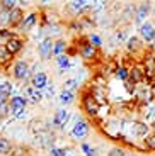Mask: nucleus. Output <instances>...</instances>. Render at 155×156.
Segmentation results:
<instances>
[{
    "mask_svg": "<svg viewBox=\"0 0 155 156\" xmlns=\"http://www.w3.org/2000/svg\"><path fill=\"white\" fill-rule=\"evenodd\" d=\"M9 107H10V115H14L16 119H24L27 100L24 98V95H14L9 100Z\"/></svg>",
    "mask_w": 155,
    "mask_h": 156,
    "instance_id": "obj_1",
    "label": "nucleus"
},
{
    "mask_svg": "<svg viewBox=\"0 0 155 156\" xmlns=\"http://www.w3.org/2000/svg\"><path fill=\"white\" fill-rule=\"evenodd\" d=\"M90 133V126H89V121H85V119H77V122H75L74 129H72V137L77 141H82V139H85L87 136H89Z\"/></svg>",
    "mask_w": 155,
    "mask_h": 156,
    "instance_id": "obj_2",
    "label": "nucleus"
},
{
    "mask_svg": "<svg viewBox=\"0 0 155 156\" xmlns=\"http://www.w3.org/2000/svg\"><path fill=\"white\" fill-rule=\"evenodd\" d=\"M12 75H14V78L16 80H21V82H24V80H27V78L31 76V68H29V63L27 61H16L14 63V66H12Z\"/></svg>",
    "mask_w": 155,
    "mask_h": 156,
    "instance_id": "obj_3",
    "label": "nucleus"
},
{
    "mask_svg": "<svg viewBox=\"0 0 155 156\" xmlns=\"http://www.w3.org/2000/svg\"><path fill=\"white\" fill-rule=\"evenodd\" d=\"M82 105H84V110H85L89 115H92V117L99 115L101 105H99L97 100L92 97V94H85V95H84V98H82Z\"/></svg>",
    "mask_w": 155,
    "mask_h": 156,
    "instance_id": "obj_4",
    "label": "nucleus"
},
{
    "mask_svg": "<svg viewBox=\"0 0 155 156\" xmlns=\"http://www.w3.org/2000/svg\"><path fill=\"white\" fill-rule=\"evenodd\" d=\"M22 92H24V98L27 100V104H34V105H36V104H39V102L44 98L43 92H41V90H38V88H34L31 83L24 87Z\"/></svg>",
    "mask_w": 155,
    "mask_h": 156,
    "instance_id": "obj_5",
    "label": "nucleus"
},
{
    "mask_svg": "<svg viewBox=\"0 0 155 156\" xmlns=\"http://www.w3.org/2000/svg\"><path fill=\"white\" fill-rule=\"evenodd\" d=\"M78 53H80V56L85 59V61H90V59L97 58V49L89 43V41H87V39H82V41H80Z\"/></svg>",
    "mask_w": 155,
    "mask_h": 156,
    "instance_id": "obj_6",
    "label": "nucleus"
},
{
    "mask_svg": "<svg viewBox=\"0 0 155 156\" xmlns=\"http://www.w3.org/2000/svg\"><path fill=\"white\" fill-rule=\"evenodd\" d=\"M53 44H55V41L51 37L43 39L38 46V55L43 59H51V56H53Z\"/></svg>",
    "mask_w": 155,
    "mask_h": 156,
    "instance_id": "obj_7",
    "label": "nucleus"
},
{
    "mask_svg": "<svg viewBox=\"0 0 155 156\" xmlns=\"http://www.w3.org/2000/svg\"><path fill=\"white\" fill-rule=\"evenodd\" d=\"M68 119H70V112L65 109V107H62V109H58L56 112H55L53 119H51V124H53V127L62 129V127H65V126H66Z\"/></svg>",
    "mask_w": 155,
    "mask_h": 156,
    "instance_id": "obj_8",
    "label": "nucleus"
},
{
    "mask_svg": "<svg viewBox=\"0 0 155 156\" xmlns=\"http://www.w3.org/2000/svg\"><path fill=\"white\" fill-rule=\"evenodd\" d=\"M140 36L145 43H153L155 41V27L152 22H143L140 26Z\"/></svg>",
    "mask_w": 155,
    "mask_h": 156,
    "instance_id": "obj_9",
    "label": "nucleus"
},
{
    "mask_svg": "<svg viewBox=\"0 0 155 156\" xmlns=\"http://www.w3.org/2000/svg\"><path fill=\"white\" fill-rule=\"evenodd\" d=\"M24 17H26L24 16V10L19 7H16L14 10L9 12V26H10V27H19L21 22L24 20Z\"/></svg>",
    "mask_w": 155,
    "mask_h": 156,
    "instance_id": "obj_10",
    "label": "nucleus"
},
{
    "mask_svg": "<svg viewBox=\"0 0 155 156\" xmlns=\"http://www.w3.org/2000/svg\"><path fill=\"white\" fill-rule=\"evenodd\" d=\"M133 136H138V137H145L150 131V126L145 124V122H140V121H133L131 122V127H130Z\"/></svg>",
    "mask_w": 155,
    "mask_h": 156,
    "instance_id": "obj_11",
    "label": "nucleus"
},
{
    "mask_svg": "<svg viewBox=\"0 0 155 156\" xmlns=\"http://www.w3.org/2000/svg\"><path fill=\"white\" fill-rule=\"evenodd\" d=\"M5 48H7L9 51H10V55H17V53H21L24 48V41L21 37H17V36H14L12 39H9V41H5Z\"/></svg>",
    "mask_w": 155,
    "mask_h": 156,
    "instance_id": "obj_12",
    "label": "nucleus"
},
{
    "mask_svg": "<svg viewBox=\"0 0 155 156\" xmlns=\"http://www.w3.org/2000/svg\"><path fill=\"white\" fill-rule=\"evenodd\" d=\"M48 83H50L48 82V75L43 73V71H38L31 76V85L38 90H43L44 87H48Z\"/></svg>",
    "mask_w": 155,
    "mask_h": 156,
    "instance_id": "obj_13",
    "label": "nucleus"
},
{
    "mask_svg": "<svg viewBox=\"0 0 155 156\" xmlns=\"http://www.w3.org/2000/svg\"><path fill=\"white\" fill-rule=\"evenodd\" d=\"M53 141H55V136H53L51 131H44V133L36 134V143H38L41 148H51Z\"/></svg>",
    "mask_w": 155,
    "mask_h": 156,
    "instance_id": "obj_14",
    "label": "nucleus"
},
{
    "mask_svg": "<svg viewBox=\"0 0 155 156\" xmlns=\"http://www.w3.org/2000/svg\"><path fill=\"white\" fill-rule=\"evenodd\" d=\"M130 80H131L135 85H140V83L145 80V71H143V66H140V65H135V66L130 68Z\"/></svg>",
    "mask_w": 155,
    "mask_h": 156,
    "instance_id": "obj_15",
    "label": "nucleus"
},
{
    "mask_svg": "<svg viewBox=\"0 0 155 156\" xmlns=\"http://www.w3.org/2000/svg\"><path fill=\"white\" fill-rule=\"evenodd\" d=\"M36 22H38V14H36V12H31V14H27V16L24 17V20L21 22L19 29L22 32H27V31H31V29L34 27Z\"/></svg>",
    "mask_w": 155,
    "mask_h": 156,
    "instance_id": "obj_16",
    "label": "nucleus"
},
{
    "mask_svg": "<svg viewBox=\"0 0 155 156\" xmlns=\"http://www.w3.org/2000/svg\"><path fill=\"white\" fill-rule=\"evenodd\" d=\"M145 78H153L155 76V56L153 55H148L145 56Z\"/></svg>",
    "mask_w": 155,
    "mask_h": 156,
    "instance_id": "obj_17",
    "label": "nucleus"
},
{
    "mask_svg": "<svg viewBox=\"0 0 155 156\" xmlns=\"http://www.w3.org/2000/svg\"><path fill=\"white\" fill-rule=\"evenodd\" d=\"M136 97L140 98V102L142 104H148V102H152V98H153V94H152V88L150 87H140L138 90H136Z\"/></svg>",
    "mask_w": 155,
    "mask_h": 156,
    "instance_id": "obj_18",
    "label": "nucleus"
},
{
    "mask_svg": "<svg viewBox=\"0 0 155 156\" xmlns=\"http://www.w3.org/2000/svg\"><path fill=\"white\" fill-rule=\"evenodd\" d=\"M89 7H90V2H87V0H74V2H68V9L74 14H80V12H84Z\"/></svg>",
    "mask_w": 155,
    "mask_h": 156,
    "instance_id": "obj_19",
    "label": "nucleus"
},
{
    "mask_svg": "<svg viewBox=\"0 0 155 156\" xmlns=\"http://www.w3.org/2000/svg\"><path fill=\"white\" fill-rule=\"evenodd\" d=\"M148 12H150V4H140L138 5V9H136V22L142 26V24L145 22V19H147V16H148Z\"/></svg>",
    "mask_w": 155,
    "mask_h": 156,
    "instance_id": "obj_20",
    "label": "nucleus"
},
{
    "mask_svg": "<svg viewBox=\"0 0 155 156\" xmlns=\"http://www.w3.org/2000/svg\"><path fill=\"white\" fill-rule=\"evenodd\" d=\"M58 98H60V104H62L63 107L72 105V104L75 102V92H70V90H65V88H63L62 92H60Z\"/></svg>",
    "mask_w": 155,
    "mask_h": 156,
    "instance_id": "obj_21",
    "label": "nucleus"
},
{
    "mask_svg": "<svg viewBox=\"0 0 155 156\" xmlns=\"http://www.w3.org/2000/svg\"><path fill=\"white\" fill-rule=\"evenodd\" d=\"M12 94V83L10 82H2L0 83V102H9Z\"/></svg>",
    "mask_w": 155,
    "mask_h": 156,
    "instance_id": "obj_22",
    "label": "nucleus"
},
{
    "mask_svg": "<svg viewBox=\"0 0 155 156\" xmlns=\"http://www.w3.org/2000/svg\"><path fill=\"white\" fill-rule=\"evenodd\" d=\"M66 49H68V44H66V41L58 39V41H55V44H53V56L56 58V56L66 55Z\"/></svg>",
    "mask_w": 155,
    "mask_h": 156,
    "instance_id": "obj_23",
    "label": "nucleus"
},
{
    "mask_svg": "<svg viewBox=\"0 0 155 156\" xmlns=\"http://www.w3.org/2000/svg\"><path fill=\"white\" fill-rule=\"evenodd\" d=\"M126 48H128L130 53H138V51L143 49V44H142V41H140L138 37H128V41H126Z\"/></svg>",
    "mask_w": 155,
    "mask_h": 156,
    "instance_id": "obj_24",
    "label": "nucleus"
},
{
    "mask_svg": "<svg viewBox=\"0 0 155 156\" xmlns=\"http://www.w3.org/2000/svg\"><path fill=\"white\" fill-rule=\"evenodd\" d=\"M12 58H14V56H12L10 51L5 48V44H0V66L9 65V63L12 61Z\"/></svg>",
    "mask_w": 155,
    "mask_h": 156,
    "instance_id": "obj_25",
    "label": "nucleus"
},
{
    "mask_svg": "<svg viewBox=\"0 0 155 156\" xmlns=\"http://www.w3.org/2000/svg\"><path fill=\"white\" fill-rule=\"evenodd\" d=\"M56 61V66H58L60 71H66L70 70V56L68 55H62V56H56L55 58Z\"/></svg>",
    "mask_w": 155,
    "mask_h": 156,
    "instance_id": "obj_26",
    "label": "nucleus"
},
{
    "mask_svg": "<svg viewBox=\"0 0 155 156\" xmlns=\"http://www.w3.org/2000/svg\"><path fill=\"white\" fill-rule=\"evenodd\" d=\"M12 153V144H10V141L7 139V137L4 136H0V154H10Z\"/></svg>",
    "mask_w": 155,
    "mask_h": 156,
    "instance_id": "obj_27",
    "label": "nucleus"
},
{
    "mask_svg": "<svg viewBox=\"0 0 155 156\" xmlns=\"http://www.w3.org/2000/svg\"><path fill=\"white\" fill-rule=\"evenodd\" d=\"M114 75H116V78H119L121 82H126L130 78V71L126 66H116V70H114Z\"/></svg>",
    "mask_w": 155,
    "mask_h": 156,
    "instance_id": "obj_28",
    "label": "nucleus"
},
{
    "mask_svg": "<svg viewBox=\"0 0 155 156\" xmlns=\"http://www.w3.org/2000/svg\"><path fill=\"white\" fill-rule=\"evenodd\" d=\"M17 4H19V2H16V0H0V9L10 12L17 7Z\"/></svg>",
    "mask_w": 155,
    "mask_h": 156,
    "instance_id": "obj_29",
    "label": "nucleus"
},
{
    "mask_svg": "<svg viewBox=\"0 0 155 156\" xmlns=\"http://www.w3.org/2000/svg\"><path fill=\"white\" fill-rule=\"evenodd\" d=\"M63 88L65 90H70V92H75L78 88V80L77 78H68L63 82Z\"/></svg>",
    "mask_w": 155,
    "mask_h": 156,
    "instance_id": "obj_30",
    "label": "nucleus"
},
{
    "mask_svg": "<svg viewBox=\"0 0 155 156\" xmlns=\"http://www.w3.org/2000/svg\"><path fill=\"white\" fill-rule=\"evenodd\" d=\"M145 146L148 149H152V151H155V131L153 133H148L145 136Z\"/></svg>",
    "mask_w": 155,
    "mask_h": 156,
    "instance_id": "obj_31",
    "label": "nucleus"
},
{
    "mask_svg": "<svg viewBox=\"0 0 155 156\" xmlns=\"http://www.w3.org/2000/svg\"><path fill=\"white\" fill-rule=\"evenodd\" d=\"M87 41H89L96 49H99V48L102 46V39H101V36H97V34H90L89 37H87Z\"/></svg>",
    "mask_w": 155,
    "mask_h": 156,
    "instance_id": "obj_32",
    "label": "nucleus"
},
{
    "mask_svg": "<svg viewBox=\"0 0 155 156\" xmlns=\"http://www.w3.org/2000/svg\"><path fill=\"white\" fill-rule=\"evenodd\" d=\"M10 115V107H9V102H0V119H5V117Z\"/></svg>",
    "mask_w": 155,
    "mask_h": 156,
    "instance_id": "obj_33",
    "label": "nucleus"
},
{
    "mask_svg": "<svg viewBox=\"0 0 155 156\" xmlns=\"http://www.w3.org/2000/svg\"><path fill=\"white\" fill-rule=\"evenodd\" d=\"M9 26V12L0 9V29H5Z\"/></svg>",
    "mask_w": 155,
    "mask_h": 156,
    "instance_id": "obj_34",
    "label": "nucleus"
},
{
    "mask_svg": "<svg viewBox=\"0 0 155 156\" xmlns=\"http://www.w3.org/2000/svg\"><path fill=\"white\" fill-rule=\"evenodd\" d=\"M80 148H82V151L85 153V156H97V151L92 148V146H89V144H87V143H82V146H80Z\"/></svg>",
    "mask_w": 155,
    "mask_h": 156,
    "instance_id": "obj_35",
    "label": "nucleus"
},
{
    "mask_svg": "<svg viewBox=\"0 0 155 156\" xmlns=\"http://www.w3.org/2000/svg\"><path fill=\"white\" fill-rule=\"evenodd\" d=\"M14 36H16V34H14L10 29H7V27H5V29H0V37H2V39H7V41H9V39H12Z\"/></svg>",
    "mask_w": 155,
    "mask_h": 156,
    "instance_id": "obj_36",
    "label": "nucleus"
},
{
    "mask_svg": "<svg viewBox=\"0 0 155 156\" xmlns=\"http://www.w3.org/2000/svg\"><path fill=\"white\" fill-rule=\"evenodd\" d=\"M48 156H65V149L63 148H50Z\"/></svg>",
    "mask_w": 155,
    "mask_h": 156,
    "instance_id": "obj_37",
    "label": "nucleus"
},
{
    "mask_svg": "<svg viewBox=\"0 0 155 156\" xmlns=\"http://www.w3.org/2000/svg\"><path fill=\"white\" fill-rule=\"evenodd\" d=\"M108 156H126V151L123 148H112L111 151L108 153Z\"/></svg>",
    "mask_w": 155,
    "mask_h": 156,
    "instance_id": "obj_38",
    "label": "nucleus"
},
{
    "mask_svg": "<svg viewBox=\"0 0 155 156\" xmlns=\"http://www.w3.org/2000/svg\"><path fill=\"white\" fill-rule=\"evenodd\" d=\"M124 88L128 90L130 94H135V92H136V85L131 82V80H130V78L126 80V82H124Z\"/></svg>",
    "mask_w": 155,
    "mask_h": 156,
    "instance_id": "obj_39",
    "label": "nucleus"
},
{
    "mask_svg": "<svg viewBox=\"0 0 155 156\" xmlns=\"http://www.w3.org/2000/svg\"><path fill=\"white\" fill-rule=\"evenodd\" d=\"M65 156H75V153L72 149H65Z\"/></svg>",
    "mask_w": 155,
    "mask_h": 156,
    "instance_id": "obj_40",
    "label": "nucleus"
},
{
    "mask_svg": "<svg viewBox=\"0 0 155 156\" xmlns=\"http://www.w3.org/2000/svg\"><path fill=\"white\" fill-rule=\"evenodd\" d=\"M150 127H153V131H155V121L152 122V126H150Z\"/></svg>",
    "mask_w": 155,
    "mask_h": 156,
    "instance_id": "obj_41",
    "label": "nucleus"
},
{
    "mask_svg": "<svg viewBox=\"0 0 155 156\" xmlns=\"http://www.w3.org/2000/svg\"><path fill=\"white\" fill-rule=\"evenodd\" d=\"M126 156H130V154H126Z\"/></svg>",
    "mask_w": 155,
    "mask_h": 156,
    "instance_id": "obj_42",
    "label": "nucleus"
}]
</instances>
